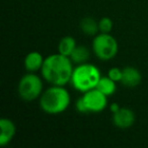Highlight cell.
Listing matches in <instances>:
<instances>
[{"label":"cell","instance_id":"cell-4","mask_svg":"<svg viewBox=\"0 0 148 148\" xmlns=\"http://www.w3.org/2000/svg\"><path fill=\"white\" fill-rule=\"evenodd\" d=\"M117 40L109 34L101 33L95 37L92 42V50L95 56L103 61H109L113 59L118 53Z\"/></svg>","mask_w":148,"mask_h":148},{"label":"cell","instance_id":"cell-14","mask_svg":"<svg viewBox=\"0 0 148 148\" xmlns=\"http://www.w3.org/2000/svg\"><path fill=\"white\" fill-rule=\"evenodd\" d=\"M89 58V51L86 47H83V46H78L74 49V51L72 52L71 56H70V59L73 63L76 64H83L86 63L87 60Z\"/></svg>","mask_w":148,"mask_h":148},{"label":"cell","instance_id":"cell-6","mask_svg":"<svg viewBox=\"0 0 148 148\" xmlns=\"http://www.w3.org/2000/svg\"><path fill=\"white\" fill-rule=\"evenodd\" d=\"M82 99L88 113H99L103 111L108 105L107 95L97 88L84 92Z\"/></svg>","mask_w":148,"mask_h":148},{"label":"cell","instance_id":"cell-10","mask_svg":"<svg viewBox=\"0 0 148 148\" xmlns=\"http://www.w3.org/2000/svg\"><path fill=\"white\" fill-rule=\"evenodd\" d=\"M44 57L41 53L37 51L31 52L25 58V67L27 71L35 72L42 69V66L44 63Z\"/></svg>","mask_w":148,"mask_h":148},{"label":"cell","instance_id":"cell-15","mask_svg":"<svg viewBox=\"0 0 148 148\" xmlns=\"http://www.w3.org/2000/svg\"><path fill=\"white\" fill-rule=\"evenodd\" d=\"M99 27L101 33L109 34L113 29V21L110 17H103L99 21Z\"/></svg>","mask_w":148,"mask_h":148},{"label":"cell","instance_id":"cell-5","mask_svg":"<svg viewBox=\"0 0 148 148\" xmlns=\"http://www.w3.org/2000/svg\"><path fill=\"white\" fill-rule=\"evenodd\" d=\"M43 93V81L38 75L29 73L21 77L18 83V95L25 101H32Z\"/></svg>","mask_w":148,"mask_h":148},{"label":"cell","instance_id":"cell-13","mask_svg":"<svg viewBox=\"0 0 148 148\" xmlns=\"http://www.w3.org/2000/svg\"><path fill=\"white\" fill-rule=\"evenodd\" d=\"M80 29L85 35L95 36L99 31V23L92 17H84L80 21Z\"/></svg>","mask_w":148,"mask_h":148},{"label":"cell","instance_id":"cell-12","mask_svg":"<svg viewBox=\"0 0 148 148\" xmlns=\"http://www.w3.org/2000/svg\"><path fill=\"white\" fill-rule=\"evenodd\" d=\"M97 89H99L101 92H103V95H106L107 97L114 95L116 92L117 89V85H116V81H114L112 78L108 77H101V79L97 82V85L95 87Z\"/></svg>","mask_w":148,"mask_h":148},{"label":"cell","instance_id":"cell-3","mask_svg":"<svg viewBox=\"0 0 148 148\" xmlns=\"http://www.w3.org/2000/svg\"><path fill=\"white\" fill-rule=\"evenodd\" d=\"M101 77V72L97 67L93 64L83 63L74 68L70 82L74 88L84 93L95 88Z\"/></svg>","mask_w":148,"mask_h":148},{"label":"cell","instance_id":"cell-18","mask_svg":"<svg viewBox=\"0 0 148 148\" xmlns=\"http://www.w3.org/2000/svg\"><path fill=\"white\" fill-rule=\"evenodd\" d=\"M120 106L118 105V103H113V105H111V111L113 112V113H116V112H118L120 110Z\"/></svg>","mask_w":148,"mask_h":148},{"label":"cell","instance_id":"cell-2","mask_svg":"<svg viewBox=\"0 0 148 148\" xmlns=\"http://www.w3.org/2000/svg\"><path fill=\"white\" fill-rule=\"evenodd\" d=\"M70 105V95L63 86L52 85L44 91L40 99V107L45 113L50 115L61 114Z\"/></svg>","mask_w":148,"mask_h":148},{"label":"cell","instance_id":"cell-11","mask_svg":"<svg viewBox=\"0 0 148 148\" xmlns=\"http://www.w3.org/2000/svg\"><path fill=\"white\" fill-rule=\"evenodd\" d=\"M75 48H76V41H75V39L70 37V36H67V37L62 38L61 41L59 42L58 51L62 55L70 57Z\"/></svg>","mask_w":148,"mask_h":148},{"label":"cell","instance_id":"cell-1","mask_svg":"<svg viewBox=\"0 0 148 148\" xmlns=\"http://www.w3.org/2000/svg\"><path fill=\"white\" fill-rule=\"evenodd\" d=\"M70 57L62 54H53L44 60L42 66V75L46 81L52 85L64 86L71 81L73 67Z\"/></svg>","mask_w":148,"mask_h":148},{"label":"cell","instance_id":"cell-7","mask_svg":"<svg viewBox=\"0 0 148 148\" xmlns=\"http://www.w3.org/2000/svg\"><path fill=\"white\" fill-rule=\"evenodd\" d=\"M114 125L121 129H127L135 123V114L128 108H120V110L113 116Z\"/></svg>","mask_w":148,"mask_h":148},{"label":"cell","instance_id":"cell-17","mask_svg":"<svg viewBox=\"0 0 148 148\" xmlns=\"http://www.w3.org/2000/svg\"><path fill=\"white\" fill-rule=\"evenodd\" d=\"M76 110L79 112V113H82V114L88 113V112H87V109H86V106H85L82 97L78 99V101H76Z\"/></svg>","mask_w":148,"mask_h":148},{"label":"cell","instance_id":"cell-16","mask_svg":"<svg viewBox=\"0 0 148 148\" xmlns=\"http://www.w3.org/2000/svg\"><path fill=\"white\" fill-rule=\"evenodd\" d=\"M122 75H123V70H121L120 68H112L108 72V76L116 82L122 80Z\"/></svg>","mask_w":148,"mask_h":148},{"label":"cell","instance_id":"cell-8","mask_svg":"<svg viewBox=\"0 0 148 148\" xmlns=\"http://www.w3.org/2000/svg\"><path fill=\"white\" fill-rule=\"evenodd\" d=\"M0 128H1V134H0V145L5 146L12 140L16 133V128L11 120L3 118L0 120Z\"/></svg>","mask_w":148,"mask_h":148},{"label":"cell","instance_id":"cell-9","mask_svg":"<svg viewBox=\"0 0 148 148\" xmlns=\"http://www.w3.org/2000/svg\"><path fill=\"white\" fill-rule=\"evenodd\" d=\"M142 75L138 69L134 67H125L123 69V75H122V83L125 86L135 87L141 83Z\"/></svg>","mask_w":148,"mask_h":148}]
</instances>
